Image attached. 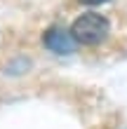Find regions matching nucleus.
<instances>
[{"instance_id": "nucleus-1", "label": "nucleus", "mask_w": 127, "mask_h": 129, "mask_svg": "<svg viewBox=\"0 0 127 129\" xmlns=\"http://www.w3.org/2000/svg\"><path fill=\"white\" fill-rule=\"evenodd\" d=\"M71 33L80 45H99L108 35V21L96 12H85L73 21Z\"/></svg>"}, {"instance_id": "nucleus-2", "label": "nucleus", "mask_w": 127, "mask_h": 129, "mask_svg": "<svg viewBox=\"0 0 127 129\" xmlns=\"http://www.w3.org/2000/svg\"><path fill=\"white\" fill-rule=\"evenodd\" d=\"M42 42H45V47L52 49V52H57V54H68V52L75 49V38H73L71 31H64V28H47L42 35Z\"/></svg>"}, {"instance_id": "nucleus-3", "label": "nucleus", "mask_w": 127, "mask_h": 129, "mask_svg": "<svg viewBox=\"0 0 127 129\" xmlns=\"http://www.w3.org/2000/svg\"><path fill=\"white\" fill-rule=\"evenodd\" d=\"M83 5H89V7H94V5H101V3H106V0H80Z\"/></svg>"}]
</instances>
